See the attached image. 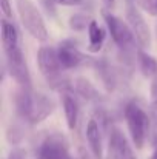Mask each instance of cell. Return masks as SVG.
I'll return each instance as SVG.
<instances>
[{"label": "cell", "instance_id": "6da1fadb", "mask_svg": "<svg viewBox=\"0 0 157 159\" xmlns=\"http://www.w3.org/2000/svg\"><path fill=\"white\" fill-rule=\"evenodd\" d=\"M15 107L17 111L31 124H39L52 113L54 101L43 93H33L28 87H23V90L15 96Z\"/></svg>", "mask_w": 157, "mask_h": 159}, {"label": "cell", "instance_id": "7a4b0ae2", "mask_svg": "<svg viewBox=\"0 0 157 159\" xmlns=\"http://www.w3.org/2000/svg\"><path fill=\"white\" fill-rule=\"evenodd\" d=\"M17 9H19V16H20L23 28L34 39L45 42L48 39V30L37 6L31 0H17Z\"/></svg>", "mask_w": 157, "mask_h": 159}, {"label": "cell", "instance_id": "3957f363", "mask_svg": "<svg viewBox=\"0 0 157 159\" xmlns=\"http://www.w3.org/2000/svg\"><path fill=\"white\" fill-rule=\"evenodd\" d=\"M125 119H126V125H128V130L136 148H142L148 136L151 117H148V114L136 102H131L125 108Z\"/></svg>", "mask_w": 157, "mask_h": 159}, {"label": "cell", "instance_id": "277c9868", "mask_svg": "<svg viewBox=\"0 0 157 159\" xmlns=\"http://www.w3.org/2000/svg\"><path fill=\"white\" fill-rule=\"evenodd\" d=\"M103 16H105V22L108 25V30L111 33V37L116 42V45L119 48H122V50H128L136 40L129 23H126L122 19L112 16L111 12H103Z\"/></svg>", "mask_w": 157, "mask_h": 159}, {"label": "cell", "instance_id": "5b68a950", "mask_svg": "<svg viewBox=\"0 0 157 159\" xmlns=\"http://www.w3.org/2000/svg\"><path fill=\"white\" fill-rule=\"evenodd\" d=\"M37 63L42 74L48 79V82H59L60 80V70L62 63L59 60L57 50L51 47H42L37 53Z\"/></svg>", "mask_w": 157, "mask_h": 159}, {"label": "cell", "instance_id": "8992f818", "mask_svg": "<svg viewBox=\"0 0 157 159\" xmlns=\"http://www.w3.org/2000/svg\"><path fill=\"white\" fill-rule=\"evenodd\" d=\"M6 53V63H8V70L9 74L14 77L15 82H19L22 87H31V76L26 66V62L23 59V53L20 50V47L5 51Z\"/></svg>", "mask_w": 157, "mask_h": 159}, {"label": "cell", "instance_id": "52a82bcc", "mask_svg": "<svg viewBox=\"0 0 157 159\" xmlns=\"http://www.w3.org/2000/svg\"><path fill=\"white\" fill-rule=\"evenodd\" d=\"M126 22L129 23L134 37L137 40V43L142 48H148L151 45V33H150V26L145 22L143 16L140 14V11L134 6V5H128L126 8Z\"/></svg>", "mask_w": 157, "mask_h": 159}, {"label": "cell", "instance_id": "ba28073f", "mask_svg": "<svg viewBox=\"0 0 157 159\" xmlns=\"http://www.w3.org/2000/svg\"><path fill=\"white\" fill-rule=\"evenodd\" d=\"M37 159H71L68 142L62 134H51L42 144Z\"/></svg>", "mask_w": 157, "mask_h": 159}, {"label": "cell", "instance_id": "9c48e42d", "mask_svg": "<svg viewBox=\"0 0 157 159\" xmlns=\"http://www.w3.org/2000/svg\"><path fill=\"white\" fill-rule=\"evenodd\" d=\"M109 159H137L134 156L133 148L128 144V139L122 133L120 128H112L109 136Z\"/></svg>", "mask_w": 157, "mask_h": 159}, {"label": "cell", "instance_id": "30bf717a", "mask_svg": "<svg viewBox=\"0 0 157 159\" xmlns=\"http://www.w3.org/2000/svg\"><path fill=\"white\" fill-rule=\"evenodd\" d=\"M57 54H59V60L62 63V68L68 70V68H76L82 60L83 56L77 50V47L72 42H63L59 45L57 48Z\"/></svg>", "mask_w": 157, "mask_h": 159}, {"label": "cell", "instance_id": "8fae6325", "mask_svg": "<svg viewBox=\"0 0 157 159\" xmlns=\"http://www.w3.org/2000/svg\"><path fill=\"white\" fill-rule=\"evenodd\" d=\"M86 141L91 148V153L96 159H103V148H102V133L99 122L96 119H89L86 125Z\"/></svg>", "mask_w": 157, "mask_h": 159}, {"label": "cell", "instance_id": "7c38bea8", "mask_svg": "<svg viewBox=\"0 0 157 159\" xmlns=\"http://www.w3.org/2000/svg\"><path fill=\"white\" fill-rule=\"evenodd\" d=\"M62 105H63V113H65L68 128L74 130L76 125H77V117H79V104H77V101L71 94L65 93L62 96Z\"/></svg>", "mask_w": 157, "mask_h": 159}, {"label": "cell", "instance_id": "4fadbf2b", "mask_svg": "<svg viewBox=\"0 0 157 159\" xmlns=\"http://www.w3.org/2000/svg\"><path fill=\"white\" fill-rule=\"evenodd\" d=\"M2 43H3V48L5 51H9V50H14L19 47V34H17V30L15 26L8 22L6 19L2 20Z\"/></svg>", "mask_w": 157, "mask_h": 159}, {"label": "cell", "instance_id": "5bb4252c", "mask_svg": "<svg viewBox=\"0 0 157 159\" xmlns=\"http://www.w3.org/2000/svg\"><path fill=\"white\" fill-rule=\"evenodd\" d=\"M137 60H139V66L140 71L145 77H154L157 76V62L154 57H151L148 53H145L143 50L137 51Z\"/></svg>", "mask_w": 157, "mask_h": 159}, {"label": "cell", "instance_id": "9a60e30c", "mask_svg": "<svg viewBox=\"0 0 157 159\" xmlns=\"http://www.w3.org/2000/svg\"><path fill=\"white\" fill-rule=\"evenodd\" d=\"M88 33H89V51L96 53L102 48V43L105 40V31L99 26L97 22H91L88 26Z\"/></svg>", "mask_w": 157, "mask_h": 159}, {"label": "cell", "instance_id": "2e32d148", "mask_svg": "<svg viewBox=\"0 0 157 159\" xmlns=\"http://www.w3.org/2000/svg\"><path fill=\"white\" fill-rule=\"evenodd\" d=\"M76 90H77V93L82 96V98H85L86 101H96L97 98H99V93H97V90L94 88V85L89 82V80H86L85 77H79V79H76Z\"/></svg>", "mask_w": 157, "mask_h": 159}, {"label": "cell", "instance_id": "e0dca14e", "mask_svg": "<svg viewBox=\"0 0 157 159\" xmlns=\"http://www.w3.org/2000/svg\"><path fill=\"white\" fill-rule=\"evenodd\" d=\"M91 22H93V20H89V17H88L86 14L77 12V14L71 16V19H69V26H71L72 30H76V31H82V30H85L86 26H89Z\"/></svg>", "mask_w": 157, "mask_h": 159}, {"label": "cell", "instance_id": "ac0fdd59", "mask_svg": "<svg viewBox=\"0 0 157 159\" xmlns=\"http://www.w3.org/2000/svg\"><path fill=\"white\" fill-rule=\"evenodd\" d=\"M137 3H139V6L142 8V9H145L148 14H151V16H157V0H137Z\"/></svg>", "mask_w": 157, "mask_h": 159}, {"label": "cell", "instance_id": "d6986e66", "mask_svg": "<svg viewBox=\"0 0 157 159\" xmlns=\"http://www.w3.org/2000/svg\"><path fill=\"white\" fill-rule=\"evenodd\" d=\"M150 117H151L153 125L157 128V98H153V99H151V105H150Z\"/></svg>", "mask_w": 157, "mask_h": 159}, {"label": "cell", "instance_id": "ffe728a7", "mask_svg": "<svg viewBox=\"0 0 157 159\" xmlns=\"http://www.w3.org/2000/svg\"><path fill=\"white\" fill-rule=\"evenodd\" d=\"M8 159H26V152L23 148H12L8 155Z\"/></svg>", "mask_w": 157, "mask_h": 159}, {"label": "cell", "instance_id": "44dd1931", "mask_svg": "<svg viewBox=\"0 0 157 159\" xmlns=\"http://www.w3.org/2000/svg\"><path fill=\"white\" fill-rule=\"evenodd\" d=\"M2 12H3L5 17H8V19L12 17V9H11L9 0H2Z\"/></svg>", "mask_w": 157, "mask_h": 159}, {"label": "cell", "instance_id": "7402d4cb", "mask_svg": "<svg viewBox=\"0 0 157 159\" xmlns=\"http://www.w3.org/2000/svg\"><path fill=\"white\" fill-rule=\"evenodd\" d=\"M83 0H54V3L57 5H63V6H76V5H80Z\"/></svg>", "mask_w": 157, "mask_h": 159}, {"label": "cell", "instance_id": "603a6c76", "mask_svg": "<svg viewBox=\"0 0 157 159\" xmlns=\"http://www.w3.org/2000/svg\"><path fill=\"white\" fill-rule=\"evenodd\" d=\"M105 6L108 8V9H112L114 8V3H116V0H103Z\"/></svg>", "mask_w": 157, "mask_h": 159}, {"label": "cell", "instance_id": "cb8c5ba5", "mask_svg": "<svg viewBox=\"0 0 157 159\" xmlns=\"http://www.w3.org/2000/svg\"><path fill=\"white\" fill-rule=\"evenodd\" d=\"M153 159H157V147H156V150H154V155H153Z\"/></svg>", "mask_w": 157, "mask_h": 159}, {"label": "cell", "instance_id": "d4e9b609", "mask_svg": "<svg viewBox=\"0 0 157 159\" xmlns=\"http://www.w3.org/2000/svg\"><path fill=\"white\" fill-rule=\"evenodd\" d=\"M126 2H128V5H133V3H134L136 0H126Z\"/></svg>", "mask_w": 157, "mask_h": 159}, {"label": "cell", "instance_id": "484cf974", "mask_svg": "<svg viewBox=\"0 0 157 159\" xmlns=\"http://www.w3.org/2000/svg\"><path fill=\"white\" fill-rule=\"evenodd\" d=\"M154 145H156V147H157V134H156V142H154Z\"/></svg>", "mask_w": 157, "mask_h": 159}]
</instances>
